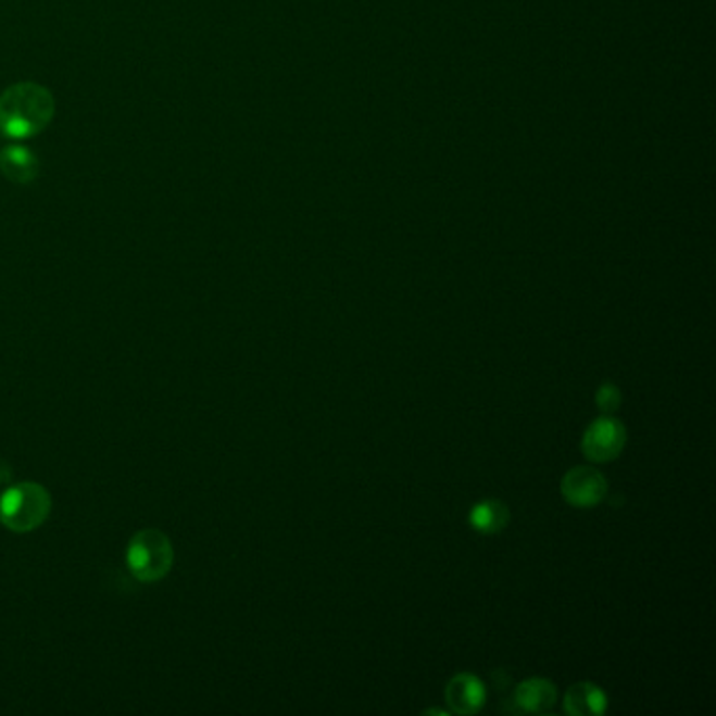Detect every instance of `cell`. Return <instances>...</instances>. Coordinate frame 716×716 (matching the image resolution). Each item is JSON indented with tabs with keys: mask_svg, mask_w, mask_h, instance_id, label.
I'll return each instance as SVG.
<instances>
[{
	"mask_svg": "<svg viewBox=\"0 0 716 716\" xmlns=\"http://www.w3.org/2000/svg\"><path fill=\"white\" fill-rule=\"evenodd\" d=\"M55 118V97L38 83H17L0 95V133L24 141L40 135Z\"/></svg>",
	"mask_w": 716,
	"mask_h": 716,
	"instance_id": "cell-1",
	"label": "cell"
},
{
	"mask_svg": "<svg viewBox=\"0 0 716 716\" xmlns=\"http://www.w3.org/2000/svg\"><path fill=\"white\" fill-rule=\"evenodd\" d=\"M51 504V494L40 483L11 486L0 497V524L7 530L28 533L47 522Z\"/></svg>",
	"mask_w": 716,
	"mask_h": 716,
	"instance_id": "cell-2",
	"label": "cell"
},
{
	"mask_svg": "<svg viewBox=\"0 0 716 716\" xmlns=\"http://www.w3.org/2000/svg\"><path fill=\"white\" fill-rule=\"evenodd\" d=\"M175 561L171 538L160 530L137 531L126 547V565L139 582L162 580Z\"/></svg>",
	"mask_w": 716,
	"mask_h": 716,
	"instance_id": "cell-3",
	"label": "cell"
},
{
	"mask_svg": "<svg viewBox=\"0 0 716 716\" xmlns=\"http://www.w3.org/2000/svg\"><path fill=\"white\" fill-rule=\"evenodd\" d=\"M626 445V429L612 416L592 420L582 436V452L591 463H610L623 454Z\"/></svg>",
	"mask_w": 716,
	"mask_h": 716,
	"instance_id": "cell-4",
	"label": "cell"
},
{
	"mask_svg": "<svg viewBox=\"0 0 716 716\" xmlns=\"http://www.w3.org/2000/svg\"><path fill=\"white\" fill-rule=\"evenodd\" d=\"M561 494L574 506L589 508L607 494V479L594 467H574L561 479Z\"/></svg>",
	"mask_w": 716,
	"mask_h": 716,
	"instance_id": "cell-5",
	"label": "cell"
},
{
	"mask_svg": "<svg viewBox=\"0 0 716 716\" xmlns=\"http://www.w3.org/2000/svg\"><path fill=\"white\" fill-rule=\"evenodd\" d=\"M445 702L456 715H475L486 704V687L475 675L461 673L445 686Z\"/></svg>",
	"mask_w": 716,
	"mask_h": 716,
	"instance_id": "cell-6",
	"label": "cell"
},
{
	"mask_svg": "<svg viewBox=\"0 0 716 716\" xmlns=\"http://www.w3.org/2000/svg\"><path fill=\"white\" fill-rule=\"evenodd\" d=\"M38 158L24 146H7L0 152V171L15 186H30L38 177Z\"/></svg>",
	"mask_w": 716,
	"mask_h": 716,
	"instance_id": "cell-7",
	"label": "cell"
},
{
	"mask_svg": "<svg viewBox=\"0 0 716 716\" xmlns=\"http://www.w3.org/2000/svg\"><path fill=\"white\" fill-rule=\"evenodd\" d=\"M557 702V689L549 679H528L515 689V704L522 713H549Z\"/></svg>",
	"mask_w": 716,
	"mask_h": 716,
	"instance_id": "cell-8",
	"label": "cell"
},
{
	"mask_svg": "<svg viewBox=\"0 0 716 716\" xmlns=\"http://www.w3.org/2000/svg\"><path fill=\"white\" fill-rule=\"evenodd\" d=\"M607 708V695L603 689L589 681L569 687L563 700V711L571 716L603 715Z\"/></svg>",
	"mask_w": 716,
	"mask_h": 716,
	"instance_id": "cell-9",
	"label": "cell"
},
{
	"mask_svg": "<svg viewBox=\"0 0 716 716\" xmlns=\"http://www.w3.org/2000/svg\"><path fill=\"white\" fill-rule=\"evenodd\" d=\"M508 519H511V511L502 500L477 502L468 515L470 528L488 536L504 530L508 526Z\"/></svg>",
	"mask_w": 716,
	"mask_h": 716,
	"instance_id": "cell-10",
	"label": "cell"
},
{
	"mask_svg": "<svg viewBox=\"0 0 716 716\" xmlns=\"http://www.w3.org/2000/svg\"><path fill=\"white\" fill-rule=\"evenodd\" d=\"M623 404V395L620 389L614 387L612 382H605L599 391H596V405L603 414H614Z\"/></svg>",
	"mask_w": 716,
	"mask_h": 716,
	"instance_id": "cell-11",
	"label": "cell"
}]
</instances>
